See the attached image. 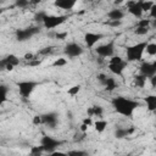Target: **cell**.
<instances>
[{
  "label": "cell",
  "mask_w": 156,
  "mask_h": 156,
  "mask_svg": "<svg viewBox=\"0 0 156 156\" xmlns=\"http://www.w3.org/2000/svg\"><path fill=\"white\" fill-rule=\"evenodd\" d=\"M111 105L113 107V110L122 115V116H126V117H130L133 115V112L140 107V102L136 101V100H133V99H129V98H126V96H116L112 99L111 101Z\"/></svg>",
  "instance_id": "cell-1"
},
{
  "label": "cell",
  "mask_w": 156,
  "mask_h": 156,
  "mask_svg": "<svg viewBox=\"0 0 156 156\" xmlns=\"http://www.w3.org/2000/svg\"><path fill=\"white\" fill-rule=\"evenodd\" d=\"M146 41H140L134 45L127 46L126 48V61L127 62H134V61H140L143 57V54L146 48Z\"/></svg>",
  "instance_id": "cell-2"
},
{
  "label": "cell",
  "mask_w": 156,
  "mask_h": 156,
  "mask_svg": "<svg viewBox=\"0 0 156 156\" xmlns=\"http://www.w3.org/2000/svg\"><path fill=\"white\" fill-rule=\"evenodd\" d=\"M63 144V140H60V139H56L54 136H50V135H43V138L40 139V146L43 149L44 152H54L56 151V149L58 146H61Z\"/></svg>",
  "instance_id": "cell-3"
},
{
  "label": "cell",
  "mask_w": 156,
  "mask_h": 156,
  "mask_svg": "<svg viewBox=\"0 0 156 156\" xmlns=\"http://www.w3.org/2000/svg\"><path fill=\"white\" fill-rule=\"evenodd\" d=\"M128 62L126 60H123L121 56H112L110 58V62H108V69L111 73L116 74V76H122L123 71L126 69Z\"/></svg>",
  "instance_id": "cell-4"
},
{
  "label": "cell",
  "mask_w": 156,
  "mask_h": 156,
  "mask_svg": "<svg viewBox=\"0 0 156 156\" xmlns=\"http://www.w3.org/2000/svg\"><path fill=\"white\" fill-rule=\"evenodd\" d=\"M67 20V16L66 15H46L43 20V26L44 28L46 29H54L58 26H61L62 23H65Z\"/></svg>",
  "instance_id": "cell-5"
},
{
  "label": "cell",
  "mask_w": 156,
  "mask_h": 156,
  "mask_svg": "<svg viewBox=\"0 0 156 156\" xmlns=\"http://www.w3.org/2000/svg\"><path fill=\"white\" fill-rule=\"evenodd\" d=\"M38 85H39V83L34 82V80H21L17 83L18 91H20L21 96H23V98H29V95L34 91V89Z\"/></svg>",
  "instance_id": "cell-6"
},
{
  "label": "cell",
  "mask_w": 156,
  "mask_h": 156,
  "mask_svg": "<svg viewBox=\"0 0 156 156\" xmlns=\"http://www.w3.org/2000/svg\"><path fill=\"white\" fill-rule=\"evenodd\" d=\"M39 32H40L39 27H27V28L17 29L16 33H15L16 40L17 41H27L28 39H30L33 35H35Z\"/></svg>",
  "instance_id": "cell-7"
},
{
  "label": "cell",
  "mask_w": 156,
  "mask_h": 156,
  "mask_svg": "<svg viewBox=\"0 0 156 156\" xmlns=\"http://www.w3.org/2000/svg\"><path fill=\"white\" fill-rule=\"evenodd\" d=\"M115 41H107L102 45H99L98 48H95V52L100 56V57H112L115 56Z\"/></svg>",
  "instance_id": "cell-8"
},
{
  "label": "cell",
  "mask_w": 156,
  "mask_h": 156,
  "mask_svg": "<svg viewBox=\"0 0 156 156\" xmlns=\"http://www.w3.org/2000/svg\"><path fill=\"white\" fill-rule=\"evenodd\" d=\"M20 63V58L13 55L10 54L2 58H0V71L1 69H7V71H12L15 66H17Z\"/></svg>",
  "instance_id": "cell-9"
},
{
  "label": "cell",
  "mask_w": 156,
  "mask_h": 156,
  "mask_svg": "<svg viewBox=\"0 0 156 156\" xmlns=\"http://www.w3.org/2000/svg\"><path fill=\"white\" fill-rule=\"evenodd\" d=\"M139 74L144 76L146 79L155 77L156 74V62H143L139 67Z\"/></svg>",
  "instance_id": "cell-10"
},
{
  "label": "cell",
  "mask_w": 156,
  "mask_h": 156,
  "mask_svg": "<svg viewBox=\"0 0 156 156\" xmlns=\"http://www.w3.org/2000/svg\"><path fill=\"white\" fill-rule=\"evenodd\" d=\"M83 51H84L83 48H82L78 43H74V41L66 44V45H65V49H63V52H65L68 57H71V58H74V57L80 56V55L83 54Z\"/></svg>",
  "instance_id": "cell-11"
},
{
  "label": "cell",
  "mask_w": 156,
  "mask_h": 156,
  "mask_svg": "<svg viewBox=\"0 0 156 156\" xmlns=\"http://www.w3.org/2000/svg\"><path fill=\"white\" fill-rule=\"evenodd\" d=\"M41 117V123L48 126L49 128H56L58 123V115L56 112H45L40 115Z\"/></svg>",
  "instance_id": "cell-12"
},
{
  "label": "cell",
  "mask_w": 156,
  "mask_h": 156,
  "mask_svg": "<svg viewBox=\"0 0 156 156\" xmlns=\"http://www.w3.org/2000/svg\"><path fill=\"white\" fill-rule=\"evenodd\" d=\"M104 38V35L101 33H93V32H88L84 34V41L87 44V46L89 49H91L99 40H101Z\"/></svg>",
  "instance_id": "cell-13"
},
{
  "label": "cell",
  "mask_w": 156,
  "mask_h": 156,
  "mask_svg": "<svg viewBox=\"0 0 156 156\" xmlns=\"http://www.w3.org/2000/svg\"><path fill=\"white\" fill-rule=\"evenodd\" d=\"M127 7H128V12L130 15H133L134 17H141L143 10L140 6V1H128Z\"/></svg>",
  "instance_id": "cell-14"
},
{
  "label": "cell",
  "mask_w": 156,
  "mask_h": 156,
  "mask_svg": "<svg viewBox=\"0 0 156 156\" xmlns=\"http://www.w3.org/2000/svg\"><path fill=\"white\" fill-rule=\"evenodd\" d=\"M124 16H126V13L121 9H113L107 12V17L110 18V21H121Z\"/></svg>",
  "instance_id": "cell-15"
},
{
  "label": "cell",
  "mask_w": 156,
  "mask_h": 156,
  "mask_svg": "<svg viewBox=\"0 0 156 156\" xmlns=\"http://www.w3.org/2000/svg\"><path fill=\"white\" fill-rule=\"evenodd\" d=\"M101 85L104 87V89H105L106 91H113V90L118 87V83L116 82V79H115V78L106 77V78H105V80H104V83H102Z\"/></svg>",
  "instance_id": "cell-16"
},
{
  "label": "cell",
  "mask_w": 156,
  "mask_h": 156,
  "mask_svg": "<svg viewBox=\"0 0 156 156\" xmlns=\"http://www.w3.org/2000/svg\"><path fill=\"white\" fill-rule=\"evenodd\" d=\"M54 5L62 10H71L76 5V1L74 0H56Z\"/></svg>",
  "instance_id": "cell-17"
},
{
  "label": "cell",
  "mask_w": 156,
  "mask_h": 156,
  "mask_svg": "<svg viewBox=\"0 0 156 156\" xmlns=\"http://www.w3.org/2000/svg\"><path fill=\"white\" fill-rule=\"evenodd\" d=\"M133 132H134V128H122V127H119L115 130V136L117 139H123V138L128 136L129 134H132Z\"/></svg>",
  "instance_id": "cell-18"
},
{
  "label": "cell",
  "mask_w": 156,
  "mask_h": 156,
  "mask_svg": "<svg viewBox=\"0 0 156 156\" xmlns=\"http://www.w3.org/2000/svg\"><path fill=\"white\" fill-rule=\"evenodd\" d=\"M87 113H88V117H93V116L100 117L104 113V108L101 106H99V105H94V106H91V107H89L87 110Z\"/></svg>",
  "instance_id": "cell-19"
},
{
  "label": "cell",
  "mask_w": 156,
  "mask_h": 156,
  "mask_svg": "<svg viewBox=\"0 0 156 156\" xmlns=\"http://www.w3.org/2000/svg\"><path fill=\"white\" fill-rule=\"evenodd\" d=\"M145 102H146V106H147V110L154 112L156 110V96L155 95H149L145 98Z\"/></svg>",
  "instance_id": "cell-20"
},
{
  "label": "cell",
  "mask_w": 156,
  "mask_h": 156,
  "mask_svg": "<svg viewBox=\"0 0 156 156\" xmlns=\"http://www.w3.org/2000/svg\"><path fill=\"white\" fill-rule=\"evenodd\" d=\"M7 93H9V87L5 84H0V106L7 101Z\"/></svg>",
  "instance_id": "cell-21"
},
{
  "label": "cell",
  "mask_w": 156,
  "mask_h": 156,
  "mask_svg": "<svg viewBox=\"0 0 156 156\" xmlns=\"http://www.w3.org/2000/svg\"><path fill=\"white\" fill-rule=\"evenodd\" d=\"M107 127V122L105 119H98L96 122H94V128L98 133H102Z\"/></svg>",
  "instance_id": "cell-22"
},
{
  "label": "cell",
  "mask_w": 156,
  "mask_h": 156,
  "mask_svg": "<svg viewBox=\"0 0 156 156\" xmlns=\"http://www.w3.org/2000/svg\"><path fill=\"white\" fill-rule=\"evenodd\" d=\"M133 83H134V85H136L139 88H144L145 87V83H146V78L144 76H141V74H138V76L134 77Z\"/></svg>",
  "instance_id": "cell-23"
},
{
  "label": "cell",
  "mask_w": 156,
  "mask_h": 156,
  "mask_svg": "<svg viewBox=\"0 0 156 156\" xmlns=\"http://www.w3.org/2000/svg\"><path fill=\"white\" fill-rule=\"evenodd\" d=\"M43 152L44 151H43V149H41L40 145L39 146H32L30 147V151H29V155L30 156H41Z\"/></svg>",
  "instance_id": "cell-24"
},
{
  "label": "cell",
  "mask_w": 156,
  "mask_h": 156,
  "mask_svg": "<svg viewBox=\"0 0 156 156\" xmlns=\"http://www.w3.org/2000/svg\"><path fill=\"white\" fill-rule=\"evenodd\" d=\"M66 154H67V156H89L88 152L84 150H69Z\"/></svg>",
  "instance_id": "cell-25"
},
{
  "label": "cell",
  "mask_w": 156,
  "mask_h": 156,
  "mask_svg": "<svg viewBox=\"0 0 156 156\" xmlns=\"http://www.w3.org/2000/svg\"><path fill=\"white\" fill-rule=\"evenodd\" d=\"M154 1H144V0H140V6H141V10L143 12L144 11H150V9L154 6Z\"/></svg>",
  "instance_id": "cell-26"
},
{
  "label": "cell",
  "mask_w": 156,
  "mask_h": 156,
  "mask_svg": "<svg viewBox=\"0 0 156 156\" xmlns=\"http://www.w3.org/2000/svg\"><path fill=\"white\" fill-rule=\"evenodd\" d=\"M145 50H146V52H147L149 55H151V56L156 55V44H155V43H147Z\"/></svg>",
  "instance_id": "cell-27"
},
{
  "label": "cell",
  "mask_w": 156,
  "mask_h": 156,
  "mask_svg": "<svg viewBox=\"0 0 156 156\" xmlns=\"http://www.w3.org/2000/svg\"><path fill=\"white\" fill-rule=\"evenodd\" d=\"M46 15H48V13H46L45 11H39V12H37V13L34 15V20H35L37 22H43L44 17H45Z\"/></svg>",
  "instance_id": "cell-28"
},
{
  "label": "cell",
  "mask_w": 156,
  "mask_h": 156,
  "mask_svg": "<svg viewBox=\"0 0 156 156\" xmlns=\"http://www.w3.org/2000/svg\"><path fill=\"white\" fill-rule=\"evenodd\" d=\"M79 90H80V85L78 84V85H73L72 88H69V89L67 90V93H68L69 95L74 96V95H77V94L79 93Z\"/></svg>",
  "instance_id": "cell-29"
},
{
  "label": "cell",
  "mask_w": 156,
  "mask_h": 156,
  "mask_svg": "<svg viewBox=\"0 0 156 156\" xmlns=\"http://www.w3.org/2000/svg\"><path fill=\"white\" fill-rule=\"evenodd\" d=\"M151 23V20H140L138 23H136V27H141V28H149Z\"/></svg>",
  "instance_id": "cell-30"
},
{
  "label": "cell",
  "mask_w": 156,
  "mask_h": 156,
  "mask_svg": "<svg viewBox=\"0 0 156 156\" xmlns=\"http://www.w3.org/2000/svg\"><path fill=\"white\" fill-rule=\"evenodd\" d=\"M66 63H67L66 58H56V60L54 61L52 66H54V67H62V66H65Z\"/></svg>",
  "instance_id": "cell-31"
},
{
  "label": "cell",
  "mask_w": 156,
  "mask_h": 156,
  "mask_svg": "<svg viewBox=\"0 0 156 156\" xmlns=\"http://www.w3.org/2000/svg\"><path fill=\"white\" fill-rule=\"evenodd\" d=\"M29 4H30V2L27 1V0H16L15 6H17V7H26V6H28Z\"/></svg>",
  "instance_id": "cell-32"
},
{
  "label": "cell",
  "mask_w": 156,
  "mask_h": 156,
  "mask_svg": "<svg viewBox=\"0 0 156 156\" xmlns=\"http://www.w3.org/2000/svg\"><path fill=\"white\" fill-rule=\"evenodd\" d=\"M147 32H149V28H141V27H136V29L134 30V33L138 34V35H144Z\"/></svg>",
  "instance_id": "cell-33"
},
{
  "label": "cell",
  "mask_w": 156,
  "mask_h": 156,
  "mask_svg": "<svg viewBox=\"0 0 156 156\" xmlns=\"http://www.w3.org/2000/svg\"><path fill=\"white\" fill-rule=\"evenodd\" d=\"M52 49H54L52 46H49V48H44L43 50H40V51H39V54H40V55H46V54L51 52V51H52Z\"/></svg>",
  "instance_id": "cell-34"
},
{
  "label": "cell",
  "mask_w": 156,
  "mask_h": 156,
  "mask_svg": "<svg viewBox=\"0 0 156 156\" xmlns=\"http://www.w3.org/2000/svg\"><path fill=\"white\" fill-rule=\"evenodd\" d=\"M49 156H67V154L66 152H62V151H54V152H50L49 154Z\"/></svg>",
  "instance_id": "cell-35"
},
{
  "label": "cell",
  "mask_w": 156,
  "mask_h": 156,
  "mask_svg": "<svg viewBox=\"0 0 156 156\" xmlns=\"http://www.w3.org/2000/svg\"><path fill=\"white\" fill-rule=\"evenodd\" d=\"M67 35H68L67 32H61V33H56V34H55V37H56L57 39H65Z\"/></svg>",
  "instance_id": "cell-36"
},
{
  "label": "cell",
  "mask_w": 156,
  "mask_h": 156,
  "mask_svg": "<svg viewBox=\"0 0 156 156\" xmlns=\"http://www.w3.org/2000/svg\"><path fill=\"white\" fill-rule=\"evenodd\" d=\"M83 124H85L87 127H89V126H91V124H93V121H91V117H85V118L83 119Z\"/></svg>",
  "instance_id": "cell-37"
},
{
  "label": "cell",
  "mask_w": 156,
  "mask_h": 156,
  "mask_svg": "<svg viewBox=\"0 0 156 156\" xmlns=\"http://www.w3.org/2000/svg\"><path fill=\"white\" fill-rule=\"evenodd\" d=\"M150 16L152 17V18H155L156 17V2L154 4V6L150 9Z\"/></svg>",
  "instance_id": "cell-38"
},
{
  "label": "cell",
  "mask_w": 156,
  "mask_h": 156,
  "mask_svg": "<svg viewBox=\"0 0 156 156\" xmlns=\"http://www.w3.org/2000/svg\"><path fill=\"white\" fill-rule=\"evenodd\" d=\"M33 123H34V124H40V123H41V117H40V115H37V116L33 117Z\"/></svg>",
  "instance_id": "cell-39"
},
{
  "label": "cell",
  "mask_w": 156,
  "mask_h": 156,
  "mask_svg": "<svg viewBox=\"0 0 156 156\" xmlns=\"http://www.w3.org/2000/svg\"><path fill=\"white\" fill-rule=\"evenodd\" d=\"M107 24L108 26H112V27H118L121 24V21H108Z\"/></svg>",
  "instance_id": "cell-40"
},
{
  "label": "cell",
  "mask_w": 156,
  "mask_h": 156,
  "mask_svg": "<svg viewBox=\"0 0 156 156\" xmlns=\"http://www.w3.org/2000/svg\"><path fill=\"white\" fill-rule=\"evenodd\" d=\"M24 58H27V60H33V58H34V55H33V54H26V55H24Z\"/></svg>",
  "instance_id": "cell-41"
},
{
  "label": "cell",
  "mask_w": 156,
  "mask_h": 156,
  "mask_svg": "<svg viewBox=\"0 0 156 156\" xmlns=\"http://www.w3.org/2000/svg\"><path fill=\"white\" fill-rule=\"evenodd\" d=\"M87 129H88V127H87L85 124H83V123H82V126H80V130H82L83 133H85V132H87Z\"/></svg>",
  "instance_id": "cell-42"
},
{
  "label": "cell",
  "mask_w": 156,
  "mask_h": 156,
  "mask_svg": "<svg viewBox=\"0 0 156 156\" xmlns=\"http://www.w3.org/2000/svg\"><path fill=\"white\" fill-rule=\"evenodd\" d=\"M150 79H151V85H152V87H155V85H156V76H155V77H152V78H150Z\"/></svg>",
  "instance_id": "cell-43"
},
{
  "label": "cell",
  "mask_w": 156,
  "mask_h": 156,
  "mask_svg": "<svg viewBox=\"0 0 156 156\" xmlns=\"http://www.w3.org/2000/svg\"><path fill=\"white\" fill-rule=\"evenodd\" d=\"M39 63H40V61H33V62H29L30 66H37V65H39Z\"/></svg>",
  "instance_id": "cell-44"
},
{
  "label": "cell",
  "mask_w": 156,
  "mask_h": 156,
  "mask_svg": "<svg viewBox=\"0 0 156 156\" xmlns=\"http://www.w3.org/2000/svg\"><path fill=\"white\" fill-rule=\"evenodd\" d=\"M1 12H2V10H0V13H1Z\"/></svg>",
  "instance_id": "cell-45"
}]
</instances>
